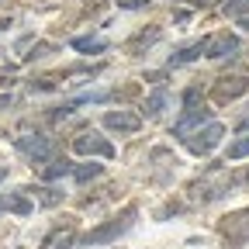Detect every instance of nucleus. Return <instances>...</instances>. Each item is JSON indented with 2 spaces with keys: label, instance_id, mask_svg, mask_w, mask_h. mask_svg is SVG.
<instances>
[{
  "label": "nucleus",
  "instance_id": "f257e3e1",
  "mask_svg": "<svg viewBox=\"0 0 249 249\" xmlns=\"http://www.w3.org/2000/svg\"><path fill=\"white\" fill-rule=\"evenodd\" d=\"M135 218H139V208H135V204H128L121 214L107 218L104 225H97V229H90L87 235H80V242H83V246H107V242H114V239H121L124 232H128Z\"/></svg>",
  "mask_w": 249,
  "mask_h": 249
},
{
  "label": "nucleus",
  "instance_id": "f03ea898",
  "mask_svg": "<svg viewBox=\"0 0 249 249\" xmlns=\"http://www.w3.org/2000/svg\"><path fill=\"white\" fill-rule=\"evenodd\" d=\"M225 139V124H218V121H204L201 128H194L191 135H187V149H191L194 156H211L218 149V142Z\"/></svg>",
  "mask_w": 249,
  "mask_h": 249
},
{
  "label": "nucleus",
  "instance_id": "7ed1b4c3",
  "mask_svg": "<svg viewBox=\"0 0 249 249\" xmlns=\"http://www.w3.org/2000/svg\"><path fill=\"white\" fill-rule=\"evenodd\" d=\"M14 149L21 152V156H28L35 166H42V163H49L52 156L59 152V145H55V139H49V135H21L18 142H14Z\"/></svg>",
  "mask_w": 249,
  "mask_h": 249
},
{
  "label": "nucleus",
  "instance_id": "20e7f679",
  "mask_svg": "<svg viewBox=\"0 0 249 249\" xmlns=\"http://www.w3.org/2000/svg\"><path fill=\"white\" fill-rule=\"evenodd\" d=\"M218 232L225 235V242H229L232 249L246 246V242H249V208H239V211L225 214L222 222H218Z\"/></svg>",
  "mask_w": 249,
  "mask_h": 249
},
{
  "label": "nucleus",
  "instance_id": "39448f33",
  "mask_svg": "<svg viewBox=\"0 0 249 249\" xmlns=\"http://www.w3.org/2000/svg\"><path fill=\"white\" fill-rule=\"evenodd\" d=\"M73 152H76V156H101V160H111V156H114V145H111L104 135H97V132H80V135L73 139Z\"/></svg>",
  "mask_w": 249,
  "mask_h": 249
},
{
  "label": "nucleus",
  "instance_id": "423d86ee",
  "mask_svg": "<svg viewBox=\"0 0 249 249\" xmlns=\"http://www.w3.org/2000/svg\"><path fill=\"white\" fill-rule=\"evenodd\" d=\"M242 93H249V76H222L211 87V101L214 104H232Z\"/></svg>",
  "mask_w": 249,
  "mask_h": 249
},
{
  "label": "nucleus",
  "instance_id": "0eeeda50",
  "mask_svg": "<svg viewBox=\"0 0 249 249\" xmlns=\"http://www.w3.org/2000/svg\"><path fill=\"white\" fill-rule=\"evenodd\" d=\"M204 121H211V111H208L204 104H197V107H187V111L177 118V124H173L170 132H173L177 139H187V135H191L194 128H201Z\"/></svg>",
  "mask_w": 249,
  "mask_h": 249
},
{
  "label": "nucleus",
  "instance_id": "6e6552de",
  "mask_svg": "<svg viewBox=\"0 0 249 249\" xmlns=\"http://www.w3.org/2000/svg\"><path fill=\"white\" fill-rule=\"evenodd\" d=\"M104 128L111 132H124V135H135L142 128V118L135 111H107L104 114Z\"/></svg>",
  "mask_w": 249,
  "mask_h": 249
},
{
  "label": "nucleus",
  "instance_id": "1a4fd4ad",
  "mask_svg": "<svg viewBox=\"0 0 249 249\" xmlns=\"http://www.w3.org/2000/svg\"><path fill=\"white\" fill-rule=\"evenodd\" d=\"M239 52V35L232 31H222V35H214L204 42V55L208 59H225V55H235Z\"/></svg>",
  "mask_w": 249,
  "mask_h": 249
},
{
  "label": "nucleus",
  "instance_id": "9d476101",
  "mask_svg": "<svg viewBox=\"0 0 249 249\" xmlns=\"http://www.w3.org/2000/svg\"><path fill=\"white\" fill-rule=\"evenodd\" d=\"M197 55H204V38H197V42H191V45H180V49L170 55V70L187 66V62H194Z\"/></svg>",
  "mask_w": 249,
  "mask_h": 249
},
{
  "label": "nucleus",
  "instance_id": "9b49d317",
  "mask_svg": "<svg viewBox=\"0 0 249 249\" xmlns=\"http://www.w3.org/2000/svg\"><path fill=\"white\" fill-rule=\"evenodd\" d=\"M76 242V235H73V229L70 225H59L55 232H49L45 235V242H42V249H70Z\"/></svg>",
  "mask_w": 249,
  "mask_h": 249
},
{
  "label": "nucleus",
  "instance_id": "f8f14e48",
  "mask_svg": "<svg viewBox=\"0 0 249 249\" xmlns=\"http://www.w3.org/2000/svg\"><path fill=\"white\" fill-rule=\"evenodd\" d=\"M160 38H163V31H160V28H145V31H139V35L128 42V52H132V55H142V49L156 45Z\"/></svg>",
  "mask_w": 249,
  "mask_h": 249
},
{
  "label": "nucleus",
  "instance_id": "ddd939ff",
  "mask_svg": "<svg viewBox=\"0 0 249 249\" xmlns=\"http://www.w3.org/2000/svg\"><path fill=\"white\" fill-rule=\"evenodd\" d=\"M76 52H83V55H101V52H107V42L104 38H93V35H80V38H73L70 42Z\"/></svg>",
  "mask_w": 249,
  "mask_h": 249
},
{
  "label": "nucleus",
  "instance_id": "4468645a",
  "mask_svg": "<svg viewBox=\"0 0 249 249\" xmlns=\"http://www.w3.org/2000/svg\"><path fill=\"white\" fill-rule=\"evenodd\" d=\"M66 173H73V163H70V160H55V156L38 170L42 180H59V177H66Z\"/></svg>",
  "mask_w": 249,
  "mask_h": 249
},
{
  "label": "nucleus",
  "instance_id": "2eb2a0df",
  "mask_svg": "<svg viewBox=\"0 0 249 249\" xmlns=\"http://www.w3.org/2000/svg\"><path fill=\"white\" fill-rule=\"evenodd\" d=\"M170 104V93H166V87H156L152 93H149V101H145V114L149 118H156V114H163V107Z\"/></svg>",
  "mask_w": 249,
  "mask_h": 249
},
{
  "label": "nucleus",
  "instance_id": "dca6fc26",
  "mask_svg": "<svg viewBox=\"0 0 249 249\" xmlns=\"http://www.w3.org/2000/svg\"><path fill=\"white\" fill-rule=\"evenodd\" d=\"M97 177H104V166L101 163H83V166H73V180L83 187V183H90V180H97Z\"/></svg>",
  "mask_w": 249,
  "mask_h": 249
},
{
  "label": "nucleus",
  "instance_id": "f3484780",
  "mask_svg": "<svg viewBox=\"0 0 249 249\" xmlns=\"http://www.w3.org/2000/svg\"><path fill=\"white\" fill-rule=\"evenodd\" d=\"M24 194H38V201H42L45 208H55V204H62V191H55V187H28Z\"/></svg>",
  "mask_w": 249,
  "mask_h": 249
},
{
  "label": "nucleus",
  "instance_id": "a211bd4d",
  "mask_svg": "<svg viewBox=\"0 0 249 249\" xmlns=\"http://www.w3.org/2000/svg\"><path fill=\"white\" fill-rule=\"evenodd\" d=\"M246 156H249V132L239 135V139H232L229 149H225V160H229V163H232V160H246Z\"/></svg>",
  "mask_w": 249,
  "mask_h": 249
},
{
  "label": "nucleus",
  "instance_id": "6ab92c4d",
  "mask_svg": "<svg viewBox=\"0 0 249 249\" xmlns=\"http://www.w3.org/2000/svg\"><path fill=\"white\" fill-rule=\"evenodd\" d=\"M7 211H14V214H31V201L24 197V191H18V194H7Z\"/></svg>",
  "mask_w": 249,
  "mask_h": 249
},
{
  "label": "nucleus",
  "instance_id": "aec40b11",
  "mask_svg": "<svg viewBox=\"0 0 249 249\" xmlns=\"http://www.w3.org/2000/svg\"><path fill=\"white\" fill-rule=\"evenodd\" d=\"M204 101V87H187L183 90V107H197Z\"/></svg>",
  "mask_w": 249,
  "mask_h": 249
},
{
  "label": "nucleus",
  "instance_id": "412c9836",
  "mask_svg": "<svg viewBox=\"0 0 249 249\" xmlns=\"http://www.w3.org/2000/svg\"><path fill=\"white\" fill-rule=\"evenodd\" d=\"M225 14H232V18L249 14V0H229V4H225Z\"/></svg>",
  "mask_w": 249,
  "mask_h": 249
},
{
  "label": "nucleus",
  "instance_id": "4be33fe9",
  "mask_svg": "<svg viewBox=\"0 0 249 249\" xmlns=\"http://www.w3.org/2000/svg\"><path fill=\"white\" fill-rule=\"evenodd\" d=\"M49 52H55V49H52V45H45V42H38L35 49L24 55V62H35V59H42V55H49Z\"/></svg>",
  "mask_w": 249,
  "mask_h": 249
},
{
  "label": "nucleus",
  "instance_id": "5701e85b",
  "mask_svg": "<svg viewBox=\"0 0 249 249\" xmlns=\"http://www.w3.org/2000/svg\"><path fill=\"white\" fill-rule=\"evenodd\" d=\"M118 7L121 11H142V7H149V0H118Z\"/></svg>",
  "mask_w": 249,
  "mask_h": 249
},
{
  "label": "nucleus",
  "instance_id": "b1692460",
  "mask_svg": "<svg viewBox=\"0 0 249 249\" xmlns=\"http://www.w3.org/2000/svg\"><path fill=\"white\" fill-rule=\"evenodd\" d=\"M235 128H239V132H249V114H242V118L235 121Z\"/></svg>",
  "mask_w": 249,
  "mask_h": 249
},
{
  "label": "nucleus",
  "instance_id": "393cba45",
  "mask_svg": "<svg viewBox=\"0 0 249 249\" xmlns=\"http://www.w3.org/2000/svg\"><path fill=\"white\" fill-rule=\"evenodd\" d=\"M235 21H239V24H242V28L249 31V14H242V18H235Z\"/></svg>",
  "mask_w": 249,
  "mask_h": 249
},
{
  "label": "nucleus",
  "instance_id": "a878e982",
  "mask_svg": "<svg viewBox=\"0 0 249 249\" xmlns=\"http://www.w3.org/2000/svg\"><path fill=\"white\" fill-rule=\"evenodd\" d=\"M14 104V97H0V107H11Z\"/></svg>",
  "mask_w": 249,
  "mask_h": 249
},
{
  "label": "nucleus",
  "instance_id": "bb28decb",
  "mask_svg": "<svg viewBox=\"0 0 249 249\" xmlns=\"http://www.w3.org/2000/svg\"><path fill=\"white\" fill-rule=\"evenodd\" d=\"M194 4H197V7H211V4H214V0H194Z\"/></svg>",
  "mask_w": 249,
  "mask_h": 249
},
{
  "label": "nucleus",
  "instance_id": "cd10ccee",
  "mask_svg": "<svg viewBox=\"0 0 249 249\" xmlns=\"http://www.w3.org/2000/svg\"><path fill=\"white\" fill-rule=\"evenodd\" d=\"M7 173H11L7 166H0V183H4V180H7Z\"/></svg>",
  "mask_w": 249,
  "mask_h": 249
},
{
  "label": "nucleus",
  "instance_id": "c85d7f7f",
  "mask_svg": "<svg viewBox=\"0 0 249 249\" xmlns=\"http://www.w3.org/2000/svg\"><path fill=\"white\" fill-rule=\"evenodd\" d=\"M0 211H7V194H0Z\"/></svg>",
  "mask_w": 249,
  "mask_h": 249
},
{
  "label": "nucleus",
  "instance_id": "c756f323",
  "mask_svg": "<svg viewBox=\"0 0 249 249\" xmlns=\"http://www.w3.org/2000/svg\"><path fill=\"white\" fill-rule=\"evenodd\" d=\"M7 24H11V21H7V18H0V31H4V28H7Z\"/></svg>",
  "mask_w": 249,
  "mask_h": 249
}]
</instances>
